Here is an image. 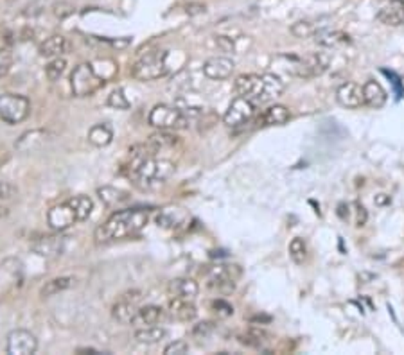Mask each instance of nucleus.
Masks as SVG:
<instances>
[{
	"mask_svg": "<svg viewBox=\"0 0 404 355\" xmlns=\"http://www.w3.org/2000/svg\"><path fill=\"white\" fill-rule=\"evenodd\" d=\"M108 106H112V108L115 110H128L132 106V103H130V99L124 95V92L119 88V90H114L108 95Z\"/></svg>",
	"mask_w": 404,
	"mask_h": 355,
	"instance_id": "f704fd0d",
	"label": "nucleus"
},
{
	"mask_svg": "<svg viewBox=\"0 0 404 355\" xmlns=\"http://www.w3.org/2000/svg\"><path fill=\"white\" fill-rule=\"evenodd\" d=\"M74 282H76V278L74 276H58V278H52L49 280V282L41 287L40 294L43 298H50V296H56V294H59V292L67 291V289H70L74 285Z\"/></svg>",
	"mask_w": 404,
	"mask_h": 355,
	"instance_id": "bb28decb",
	"label": "nucleus"
},
{
	"mask_svg": "<svg viewBox=\"0 0 404 355\" xmlns=\"http://www.w3.org/2000/svg\"><path fill=\"white\" fill-rule=\"evenodd\" d=\"M266 332H263V330H250V332H246L245 336H241V343L243 345H248L252 346V348H263V345L266 343Z\"/></svg>",
	"mask_w": 404,
	"mask_h": 355,
	"instance_id": "72a5a7b5",
	"label": "nucleus"
},
{
	"mask_svg": "<svg viewBox=\"0 0 404 355\" xmlns=\"http://www.w3.org/2000/svg\"><path fill=\"white\" fill-rule=\"evenodd\" d=\"M128 174L135 187L142 190L159 189L174 174V163L165 158H156L150 145H137L130 149Z\"/></svg>",
	"mask_w": 404,
	"mask_h": 355,
	"instance_id": "f257e3e1",
	"label": "nucleus"
},
{
	"mask_svg": "<svg viewBox=\"0 0 404 355\" xmlns=\"http://www.w3.org/2000/svg\"><path fill=\"white\" fill-rule=\"evenodd\" d=\"M178 144V136L173 135V133H168V130H162L160 133H154V135L150 136L148 140V145L153 149L154 153L156 151H162V149L174 148Z\"/></svg>",
	"mask_w": 404,
	"mask_h": 355,
	"instance_id": "cd10ccee",
	"label": "nucleus"
},
{
	"mask_svg": "<svg viewBox=\"0 0 404 355\" xmlns=\"http://www.w3.org/2000/svg\"><path fill=\"white\" fill-rule=\"evenodd\" d=\"M314 41H316L318 45L323 47H340V45H349L350 37L347 32L343 31H332V29H325L320 28L316 32L313 34Z\"/></svg>",
	"mask_w": 404,
	"mask_h": 355,
	"instance_id": "aec40b11",
	"label": "nucleus"
},
{
	"mask_svg": "<svg viewBox=\"0 0 404 355\" xmlns=\"http://www.w3.org/2000/svg\"><path fill=\"white\" fill-rule=\"evenodd\" d=\"M142 300L141 291H130L121 296V300L114 305V318L121 323H132L133 316H135L137 309H139V301Z\"/></svg>",
	"mask_w": 404,
	"mask_h": 355,
	"instance_id": "ddd939ff",
	"label": "nucleus"
},
{
	"mask_svg": "<svg viewBox=\"0 0 404 355\" xmlns=\"http://www.w3.org/2000/svg\"><path fill=\"white\" fill-rule=\"evenodd\" d=\"M290 255L293 258L295 264H304L305 258H307V244H305L304 239L295 237L290 243Z\"/></svg>",
	"mask_w": 404,
	"mask_h": 355,
	"instance_id": "7c9ffc66",
	"label": "nucleus"
},
{
	"mask_svg": "<svg viewBox=\"0 0 404 355\" xmlns=\"http://www.w3.org/2000/svg\"><path fill=\"white\" fill-rule=\"evenodd\" d=\"M4 216H8V208L0 207V217H4Z\"/></svg>",
	"mask_w": 404,
	"mask_h": 355,
	"instance_id": "c03bdc74",
	"label": "nucleus"
},
{
	"mask_svg": "<svg viewBox=\"0 0 404 355\" xmlns=\"http://www.w3.org/2000/svg\"><path fill=\"white\" fill-rule=\"evenodd\" d=\"M403 85H404V81H403Z\"/></svg>",
	"mask_w": 404,
	"mask_h": 355,
	"instance_id": "a18cd8bd",
	"label": "nucleus"
},
{
	"mask_svg": "<svg viewBox=\"0 0 404 355\" xmlns=\"http://www.w3.org/2000/svg\"><path fill=\"white\" fill-rule=\"evenodd\" d=\"M150 124L159 130H185L189 128V117L178 106L156 104L150 113Z\"/></svg>",
	"mask_w": 404,
	"mask_h": 355,
	"instance_id": "0eeeda50",
	"label": "nucleus"
},
{
	"mask_svg": "<svg viewBox=\"0 0 404 355\" xmlns=\"http://www.w3.org/2000/svg\"><path fill=\"white\" fill-rule=\"evenodd\" d=\"M148 221H150V212L144 208L115 212L96 230V241L106 244L119 239L132 237L148 225Z\"/></svg>",
	"mask_w": 404,
	"mask_h": 355,
	"instance_id": "f03ea898",
	"label": "nucleus"
},
{
	"mask_svg": "<svg viewBox=\"0 0 404 355\" xmlns=\"http://www.w3.org/2000/svg\"><path fill=\"white\" fill-rule=\"evenodd\" d=\"M47 223H49L50 228L56 230V232H63V230L70 228L74 223H77L76 212H74L72 205L68 201H65L50 208V210L47 212Z\"/></svg>",
	"mask_w": 404,
	"mask_h": 355,
	"instance_id": "f8f14e48",
	"label": "nucleus"
},
{
	"mask_svg": "<svg viewBox=\"0 0 404 355\" xmlns=\"http://www.w3.org/2000/svg\"><path fill=\"white\" fill-rule=\"evenodd\" d=\"M336 101L340 103V106H343V108H361L365 104L363 86L356 85V83L352 81L343 83V85L336 90Z\"/></svg>",
	"mask_w": 404,
	"mask_h": 355,
	"instance_id": "2eb2a0df",
	"label": "nucleus"
},
{
	"mask_svg": "<svg viewBox=\"0 0 404 355\" xmlns=\"http://www.w3.org/2000/svg\"><path fill=\"white\" fill-rule=\"evenodd\" d=\"M168 336V330L156 325H150V327H141L135 330V339L141 345H156L164 337Z\"/></svg>",
	"mask_w": 404,
	"mask_h": 355,
	"instance_id": "b1692460",
	"label": "nucleus"
},
{
	"mask_svg": "<svg viewBox=\"0 0 404 355\" xmlns=\"http://www.w3.org/2000/svg\"><path fill=\"white\" fill-rule=\"evenodd\" d=\"M185 11H187V14H201V13H205V11H207V8H205V4H200V2H192V4H189L185 8Z\"/></svg>",
	"mask_w": 404,
	"mask_h": 355,
	"instance_id": "a19ab883",
	"label": "nucleus"
},
{
	"mask_svg": "<svg viewBox=\"0 0 404 355\" xmlns=\"http://www.w3.org/2000/svg\"><path fill=\"white\" fill-rule=\"evenodd\" d=\"M168 72V52L164 50H156V52L142 56L132 68V76L139 81H154V79L164 77Z\"/></svg>",
	"mask_w": 404,
	"mask_h": 355,
	"instance_id": "39448f33",
	"label": "nucleus"
},
{
	"mask_svg": "<svg viewBox=\"0 0 404 355\" xmlns=\"http://www.w3.org/2000/svg\"><path fill=\"white\" fill-rule=\"evenodd\" d=\"M32 250H34L40 256L61 255L63 241H61V237H43L32 244Z\"/></svg>",
	"mask_w": 404,
	"mask_h": 355,
	"instance_id": "393cba45",
	"label": "nucleus"
},
{
	"mask_svg": "<svg viewBox=\"0 0 404 355\" xmlns=\"http://www.w3.org/2000/svg\"><path fill=\"white\" fill-rule=\"evenodd\" d=\"M13 67V52L10 49H0V77H4Z\"/></svg>",
	"mask_w": 404,
	"mask_h": 355,
	"instance_id": "c9c22d12",
	"label": "nucleus"
},
{
	"mask_svg": "<svg viewBox=\"0 0 404 355\" xmlns=\"http://www.w3.org/2000/svg\"><path fill=\"white\" fill-rule=\"evenodd\" d=\"M290 110L282 104H275V106H270L266 112L259 117L261 126H282L290 121Z\"/></svg>",
	"mask_w": 404,
	"mask_h": 355,
	"instance_id": "4be33fe9",
	"label": "nucleus"
},
{
	"mask_svg": "<svg viewBox=\"0 0 404 355\" xmlns=\"http://www.w3.org/2000/svg\"><path fill=\"white\" fill-rule=\"evenodd\" d=\"M169 314H171V318L173 319H176V321L189 323V321H194L198 310H196L192 300L171 298V303H169Z\"/></svg>",
	"mask_w": 404,
	"mask_h": 355,
	"instance_id": "f3484780",
	"label": "nucleus"
},
{
	"mask_svg": "<svg viewBox=\"0 0 404 355\" xmlns=\"http://www.w3.org/2000/svg\"><path fill=\"white\" fill-rule=\"evenodd\" d=\"M187 352H189V343L185 341H173L164 348L165 355H185Z\"/></svg>",
	"mask_w": 404,
	"mask_h": 355,
	"instance_id": "4c0bfd02",
	"label": "nucleus"
},
{
	"mask_svg": "<svg viewBox=\"0 0 404 355\" xmlns=\"http://www.w3.org/2000/svg\"><path fill=\"white\" fill-rule=\"evenodd\" d=\"M363 97H365V104H367L368 108L379 110L383 108L386 104V99H388V95H386L385 88L377 81L370 79L363 85Z\"/></svg>",
	"mask_w": 404,
	"mask_h": 355,
	"instance_id": "412c9836",
	"label": "nucleus"
},
{
	"mask_svg": "<svg viewBox=\"0 0 404 355\" xmlns=\"http://www.w3.org/2000/svg\"><path fill=\"white\" fill-rule=\"evenodd\" d=\"M31 103L26 95L2 94L0 95V119L8 124H20L29 117Z\"/></svg>",
	"mask_w": 404,
	"mask_h": 355,
	"instance_id": "6e6552de",
	"label": "nucleus"
},
{
	"mask_svg": "<svg viewBox=\"0 0 404 355\" xmlns=\"http://www.w3.org/2000/svg\"><path fill=\"white\" fill-rule=\"evenodd\" d=\"M38 350V339L34 334L23 328L10 332L6 341V352L10 355H32Z\"/></svg>",
	"mask_w": 404,
	"mask_h": 355,
	"instance_id": "9b49d317",
	"label": "nucleus"
},
{
	"mask_svg": "<svg viewBox=\"0 0 404 355\" xmlns=\"http://www.w3.org/2000/svg\"><path fill=\"white\" fill-rule=\"evenodd\" d=\"M234 271H237L234 265H216L207 274V287L214 292H219V294H228L236 289V278L237 274H234Z\"/></svg>",
	"mask_w": 404,
	"mask_h": 355,
	"instance_id": "9d476101",
	"label": "nucleus"
},
{
	"mask_svg": "<svg viewBox=\"0 0 404 355\" xmlns=\"http://www.w3.org/2000/svg\"><path fill=\"white\" fill-rule=\"evenodd\" d=\"M68 41L67 38L61 37V34H54V37L47 38L46 41H41L40 45V54L43 58H59V56L67 52Z\"/></svg>",
	"mask_w": 404,
	"mask_h": 355,
	"instance_id": "5701e85b",
	"label": "nucleus"
},
{
	"mask_svg": "<svg viewBox=\"0 0 404 355\" xmlns=\"http://www.w3.org/2000/svg\"><path fill=\"white\" fill-rule=\"evenodd\" d=\"M97 192H99L101 201L105 203V205H108V207H117V205H121V203L128 199V196L123 190L114 189V187H103V189H99Z\"/></svg>",
	"mask_w": 404,
	"mask_h": 355,
	"instance_id": "c756f323",
	"label": "nucleus"
},
{
	"mask_svg": "<svg viewBox=\"0 0 404 355\" xmlns=\"http://www.w3.org/2000/svg\"><path fill=\"white\" fill-rule=\"evenodd\" d=\"M65 68H67V61L63 58H54L46 67V74L50 81H58L59 77L65 74Z\"/></svg>",
	"mask_w": 404,
	"mask_h": 355,
	"instance_id": "473e14b6",
	"label": "nucleus"
},
{
	"mask_svg": "<svg viewBox=\"0 0 404 355\" xmlns=\"http://www.w3.org/2000/svg\"><path fill=\"white\" fill-rule=\"evenodd\" d=\"M236 92L252 103H270L284 92V81L275 74H243L236 79Z\"/></svg>",
	"mask_w": 404,
	"mask_h": 355,
	"instance_id": "7ed1b4c3",
	"label": "nucleus"
},
{
	"mask_svg": "<svg viewBox=\"0 0 404 355\" xmlns=\"http://www.w3.org/2000/svg\"><path fill=\"white\" fill-rule=\"evenodd\" d=\"M68 203L72 205L74 212H76L77 223L81 221H87L92 216V210H94V201H92L88 196H76V198H70Z\"/></svg>",
	"mask_w": 404,
	"mask_h": 355,
	"instance_id": "c85d7f7f",
	"label": "nucleus"
},
{
	"mask_svg": "<svg viewBox=\"0 0 404 355\" xmlns=\"http://www.w3.org/2000/svg\"><path fill=\"white\" fill-rule=\"evenodd\" d=\"M318 29L320 28L313 26L311 22H304V20H302V22H296L291 26V34L304 40V38H313V34L318 31Z\"/></svg>",
	"mask_w": 404,
	"mask_h": 355,
	"instance_id": "2f4dec72",
	"label": "nucleus"
},
{
	"mask_svg": "<svg viewBox=\"0 0 404 355\" xmlns=\"http://www.w3.org/2000/svg\"><path fill=\"white\" fill-rule=\"evenodd\" d=\"M65 8H68V6L67 4H58V6H56L54 13L58 14V17H61V19H63V17H68V14H72L74 10H67V11H65Z\"/></svg>",
	"mask_w": 404,
	"mask_h": 355,
	"instance_id": "79ce46f5",
	"label": "nucleus"
},
{
	"mask_svg": "<svg viewBox=\"0 0 404 355\" xmlns=\"http://www.w3.org/2000/svg\"><path fill=\"white\" fill-rule=\"evenodd\" d=\"M214 312L219 316V318H228V316L234 314V307L225 300H214L212 301Z\"/></svg>",
	"mask_w": 404,
	"mask_h": 355,
	"instance_id": "e433bc0d",
	"label": "nucleus"
},
{
	"mask_svg": "<svg viewBox=\"0 0 404 355\" xmlns=\"http://www.w3.org/2000/svg\"><path fill=\"white\" fill-rule=\"evenodd\" d=\"M114 140V130L108 124H96L88 131V142L96 148H106Z\"/></svg>",
	"mask_w": 404,
	"mask_h": 355,
	"instance_id": "a878e982",
	"label": "nucleus"
},
{
	"mask_svg": "<svg viewBox=\"0 0 404 355\" xmlns=\"http://www.w3.org/2000/svg\"><path fill=\"white\" fill-rule=\"evenodd\" d=\"M377 20L385 26L399 28L404 26V2L403 0H388L381 10L377 11Z\"/></svg>",
	"mask_w": 404,
	"mask_h": 355,
	"instance_id": "dca6fc26",
	"label": "nucleus"
},
{
	"mask_svg": "<svg viewBox=\"0 0 404 355\" xmlns=\"http://www.w3.org/2000/svg\"><path fill=\"white\" fill-rule=\"evenodd\" d=\"M77 354H99V352H97L96 348H79Z\"/></svg>",
	"mask_w": 404,
	"mask_h": 355,
	"instance_id": "37998d69",
	"label": "nucleus"
},
{
	"mask_svg": "<svg viewBox=\"0 0 404 355\" xmlns=\"http://www.w3.org/2000/svg\"><path fill=\"white\" fill-rule=\"evenodd\" d=\"M255 115V103H252L250 99L246 97H237L236 101H232V104L228 106L227 113L223 115V122L225 126L228 128H239L245 126L254 119Z\"/></svg>",
	"mask_w": 404,
	"mask_h": 355,
	"instance_id": "1a4fd4ad",
	"label": "nucleus"
},
{
	"mask_svg": "<svg viewBox=\"0 0 404 355\" xmlns=\"http://www.w3.org/2000/svg\"><path fill=\"white\" fill-rule=\"evenodd\" d=\"M212 323H209V321H205V323H198L194 328H192V334H194L196 337H207L210 332H212Z\"/></svg>",
	"mask_w": 404,
	"mask_h": 355,
	"instance_id": "ea45409f",
	"label": "nucleus"
},
{
	"mask_svg": "<svg viewBox=\"0 0 404 355\" xmlns=\"http://www.w3.org/2000/svg\"><path fill=\"white\" fill-rule=\"evenodd\" d=\"M164 318V309L159 305H145L139 307L132 319V325L137 328L150 327V325H156L160 319Z\"/></svg>",
	"mask_w": 404,
	"mask_h": 355,
	"instance_id": "a211bd4d",
	"label": "nucleus"
},
{
	"mask_svg": "<svg viewBox=\"0 0 404 355\" xmlns=\"http://www.w3.org/2000/svg\"><path fill=\"white\" fill-rule=\"evenodd\" d=\"M200 292L198 283L191 278H176L169 283V296L180 300H194Z\"/></svg>",
	"mask_w": 404,
	"mask_h": 355,
	"instance_id": "6ab92c4d",
	"label": "nucleus"
},
{
	"mask_svg": "<svg viewBox=\"0 0 404 355\" xmlns=\"http://www.w3.org/2000/svg\"><path fill=\"white\" fill-rule=\"evenodd\" d=\"M287 59H290L287 72L296 77H302V79H313V77L322 76L331 65L329 54H323V52H311V54L293 56V58Z\"/></svg>",
	"mask_w": 404,
	"mask_h": 355,
	"instance_id": "20e7f679",
	"label": "nucleus"
},
{
	"mask_svg": "<svg viewBox=\"0 0 404 355\" xmlns=\"http://www.w3.org/2000/svg\"><path fill=\"white\" fill-rule=\"evenodd\" d=\"M236 68V63L232 61L227 56H216V58H210L205 61L203 65V74L209 79L214 81H223V79H228Z\"/></svg>",
	"mask_w": 404,
	"mask_h": 355,
	"instance_id": "4468645a",
	"label": "nucleus"
},
{
	"mask_svg": "<svg viewBox=\"0 0 404 355\" xmlns=\"http://www.w3.org/2000/svg\"><path fill=\"white\" fill-rule=\"evenodd\" d=\"M17 194V187L11 185L10 181H2L0 183V199H10Z\"/></svg>",
	"mask_w": 404,
	"mask_h": 355,
	"instance_id": "58836bf2",
	"label": "nucleus"
},
{
	"mask_svg": "<svg viewBox=\"0 0 404 355\" xmlns=\"http://www.w3.org/2000/svg\"><path fill=\"white\" fill-rule=\"evenodd\" d=\"M105 86V79L101 76H97V72L94 70L90 63H81L77 65L72 70V76H70V88H72L74 95L76 97H88V95H94L99 88Z\"/></svg>",
	"mask_w": 404,
	"mask_h": 355,
	"instance_id": "423d86ee",
	"label": "nucleus"
}]
</instances>
